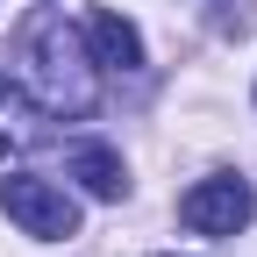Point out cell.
<instances>
[{
    "instance_id": "4",
    "label": "cell",
    "mask_w": 257,
    "mask_h": 257,
    "mask_svg": "<svg viewBox=\"0 0 257 257\" xmlns=\"http://www.w3.org/2000/svg\"><path fill=\"white\" fill-rule=\"evenodd\" d=\"M86 57L107 64V72H143V36H136V22L114 15V8H93V15H86Z\"/></svg>"
},
{
    "instance_id": "7",
    "label": "cell",
    "mask_w": 257,
    "mask_h": 257,
    "mask_svg": "<svg viewBox=\"0 0 257 257\" xmlns=\"http://www.w3.org/2000/svg\"><path fill=\"white\" fill-rule=\"evenodd\" d=\"M0 157H8V136H0Z\"/></svg>"
},
{
    "instance_id": "3",
    "label": "cell",
    "mask_w": 257,
    "mask_h": 257,
    "mask_svg": "<svg viewBox=\"0 0 257 257\" xmlns=\"http://www.w3.org/2000/svg\"><path fill=\"white\" fill-rule=\"evenodd\" d=\"M250 214H257V193L236 172H214L200 186H186V200H179V221L193 236H236V229H250Z\"/></svg>"
},
{
    "instance_id": "1",
    "label": "cell",
    "mask_w": 257,
    "mask_h": 257,
    "mask_svg": "<svg viewBox=\"0 0 257 257\" xmlns=\"http://www.w3.org/2000/svg\"><path fill=\"white\" fill-rule=\"evenodd\" d=\"M22 86L50 121H79L100 107V79H93V57L64 22H36L22 43Z\"/></svg>"
},
{
    "instance_id": "2",
    "label": "cell",
    "mask_w": 257,
    "mask_h": 257,
    "mask_svg": "<svg viewBox=\"0 0 257 257\" xmlns=\"http://www.w3.org/2000/svg\"><path fill=\"white\" fill-rule=\"evenodd\" d=\"M0 214H8L22 236H36V243L79 236V200L64 186H50V179H0Z\"/></svg>"
},
{
    "instance_id": "6",
    "label": "cell",
    "mask_w": 257,
    "mask_h": 257,
    "mask_svg": "<svg viewBox=\"0 0 257 257\" xmlns=\"http://www.w3.org/2000/svg\"><path fill=\"white\" fill-rule=\"evenodd\" d=\"M0 100H8V79H0Z\"/></svg>"
},
{
    "instance_id": "5",
    "label": "cell",
    "mask_w": 257,
    "mask_h": 257,
    "mask_svg": "<svg viewBox=\"0 0 257 257\" xmlns=\"http://www.w3.org/2000/svg\"><path fill=\"white\" fill-rule=\"evenodd\" d=\"M72 179L93 193V200H121V193H128V172H121V157L107 143H79L72 150Z\"/></svg>"
}]
</instances>
